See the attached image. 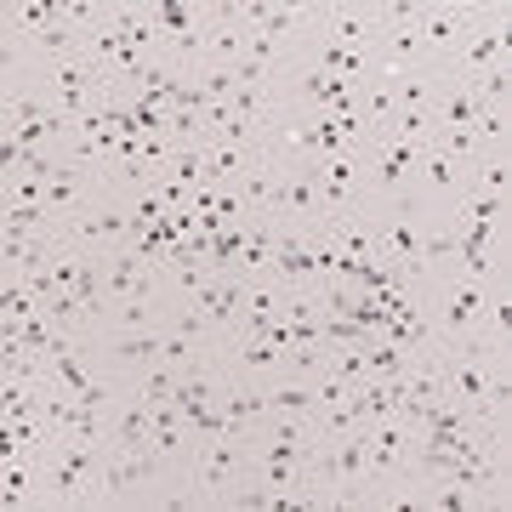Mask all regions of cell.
Listing matches in <instances>:
<instances>
[{
	"label": "cell",
	"instance_id": "cell-14",
	"mask_svg": "<svg viewBox=\"0 0 512 512\" xmlns=\"http://www.w3.org/2000/svg\"><path fill=\"white\" fill-rule=\"evenodd\" d=\"M114 330H160V313L148 308L143 296H131V302H114Z\"/></svg>",
	"mask_w": 512,
	"mask_h": 512
},
{
	"label": "cell",
	"instance_id": "cell-9",
	"mask_svg": "<svg viewBox=\"0 0 512 512\" xmlns=\"http://www.w3.org/2000/svg\"><path fill=\"white\" fill-rule=\"evenodd\" d=\"M234 365L239 370H279L285 365V348L268 342V336H239L234 342Z\"/></svg>",
	"mask_w": 512,
	"mask_h": 512
},
{
	"label": "cell",
	"instance_id": "cell-15",
	"mask_svg": "<svg viewBox=\"0 0 512 512\" xmlns=\"http://www.w3.org/2000/svg\"><path fill=\"white\" fill-rule=\"evenodd\" d=\"M74 404H80V410H109V404H114V387L103 382V376H97V382L86 387V393H74Z\"/></svg>",
	"mask_w": 512,
	"mask_h": 512
},
{
	"label": "cell",
	"instance_id": "cell-3",
	"mask_svg": "<svg viewBox=\"0 0 512 512\" xmlns=\"http://www.w3.org/2000/svg\"><path fill=\"white\" fill-rule=\"evenodd\" d=\"M188 302L205 313L211 330H234L239 319H245V302H251V279L245 274H217V279H205Z\"/></svg>",
	"mask_w": 512,
	"mask_h": 512
},
{
	"label": "cell",
	"instance_id": "cell-10",
	"mask_svg": "<svg viewBox=\"0 0 512 512\" xmlns=\"http://www.w3.org/2000/svg\"><path fill=\"white\" fill-rule=\"evenodd\" d=\"M148 18H154V29H160V35L171 40V35H188V29H200V6L165 0V6H154V12H148Z\"/></svg>",
	"mask_w": 512,
	"mask_h": 512
},
{
	"label": "cell",
	"instance_id": "cell-6",
	"mask_svg": "<svg viewBox=\"0 0 512 512\" xmlns=\"http://www.w3.org/2000/svg\"><path fill=\"white\" fill-rule=\"evenodd\" d=\"M160 348H165V330H114L103 359L109 365H160Z\"/></svg>",
	"mask_w": 512,
	"mask_h": 512
},
{
	"label": "cell",
	"instance_id": "cell-13",
	"mask_svg": "<svg viewBox=\"0 0 512 512\" xmlns=\"http://www.w3.org/2000/svg\"><path fill=\"white\" fill-rule=\"evenodd\" d=\"M165 177H177L183 188H200L205 183V148H177L165 160Z\"/></svg>",
	"mask_w": 512,
	"mask_h": 512
},
{
	"label": "cell",
	"instance_id": "cell-5",
	"mask_svg": "<svg viewBox=\"0 0 512 512\" xmlns=\"http://www.w3.org/2000/svg\"><path fill=\"white\" fill-rule=\"evenodd\" d=\"M103 291H109V302H131V296H143V302H154V279H148V262L137 251H114L109 268H103Z\"/></svg>",
	"mask_w": 512,
	"mask_h": 512
},
{
	"label": "cell",
	"instance_id": "cell-12",
	"mask_svg": "<svg viewBox=\"0 0 512 512\" xmlns=\"http://www.w3.org/2000/svg\"><path fill=\"white\" fill-rule=\"evenodd\" d=\"M97 376L92 370H86V359H80V353H57L52 359V387H63V393H86V387H92Z\"/></svg>",
	"mask_w": 512,
	"mask_h": 512
},
{
	"label": "cell",
	"instance_id": "cell-7",
	"mask_svg": "<svg viewBox=\"0 0 512 512\" xmlns=\"http://www.w3.org/2000/svg\"><path fill=\"white\" fill-rule=\"evenodd\" d=\"M86 200H92V177H86V165H80V160H63V165H57V177L46 183V205H52L57 217L69 222V205L80 211Z\"/></svg>",
	"mask_w": 512,
	"mask_h": 512
},
{
	"label": "cell",
	"instance_id": "cell-2",
	"mask_svg": "<svg viewBox=\"0 0 512 512\" xmlns=\"http://www.w3.org/2000/svg\"><path fill=\"white\" fill-rule=\"evenodd\" d=\"M239 478H251V444L245 439H205L194 461V501H228Z\"/></svg>",
	"mask_w": 512,
	"mask_h": 512
},
{
	"label": "cell",
	"instance_id": "cell-1",
	"mask_svg": "<svg viewBox=\"0 0 512 512\" xmlns=\"http://www.w3.org/2000/svg\"><path fill=\"white\" fill-rule=\"evenodd\" d=\"M165 484V456L160 450H114L103 444V461L92 473V501H137V495H154Z\"/></svg>",
	"mask_w": 512,
	"mask_h": 512
},
{
	"label": "cell",
	"instance_id": "cell-11",
	"mask_svg": "<svg viewBox=\"0 0 512 512\" xmlns=\"http://www.w3.org/2000/svg\"><path fill=\"white\" fill-rule=\"evenodd\" d=\"M416 35H421V46H427V57H433V52H444V46L461 35V18L456 12H427V18L416 23Z\"/></svg>",
	"mask_w": 512,
	"mask_h": 512
},
{
	"label": "cell",
	"instance_id": "cell-8",
	"mask_svg": "<svg viewBox=\"0 0 512 512\" xmlns=\"http://www.w3.org/2000/svg\"><path fill=\"white\" fill-rule=\"evenodd\" d=\"M268 416H313V382L296 376V382H268Z\"/></svg>",
	"mask_w": 512,
	"mask_h": 512
},
{
	"label": "cell",
	"instance_id": "cell-4",
	"mask_svg": "<svg viewBox=\"0 0 512 512\" xmlns=\"http://www.w3.org/2000/svg\"><path fill=\"white\" fill-rule=\"evenodd\" d=\"M365 160H370V177H376V188H382V194H404V188H410V177H416L421 148L404 143V137H370Z\"/></svg>",
	"mask_w": 512,
	"mask_h": 512
}]
</instances>
